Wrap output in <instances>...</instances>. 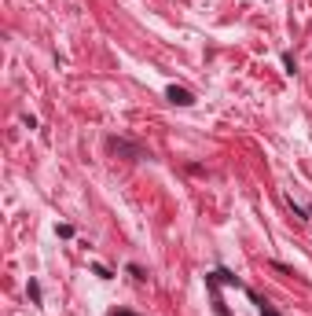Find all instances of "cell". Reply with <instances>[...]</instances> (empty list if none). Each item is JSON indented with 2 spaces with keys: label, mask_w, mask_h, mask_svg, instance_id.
Masks as SVG:
<instances>
[{
  "label": "cell",
  "mask_w": 312,
  "mask_h": 316,
  "mask_svg": "<svg viewBox=\"0 0 312 316\" xmlns=\"http://www.w3.org/2000/svg\"><path fill=\"white\" fill-rule=\"evenodd\" d=\"M29 298H33V305H41V283L29 279Z\"/></svg>",
  "instance_id": "cell-2"
},
{
  "label": "cell",
  "mask_w": 312,
  "mask_h": 316,
  "mask_svg": "<svg viewBox=\"0 0 312 316\" xmlns=\"http://www.w3.org/2000/svg\"><path fill=\"white\" fill-rule=\"evenodd\" d=\"M283 67H287V74H298V62H294V55H283Z\"/></svg>",
  "instance_id": "cell-3"
},
{
  "label": "cell",
  "mask_w": 312,
  "mask_h": 316,
  "mask_svg": "<svg viewBox=\"0 0 312 316\" xmlns=\"http://www.w3.org/2000/svg\"><path fill=\"white\" fill-rule=\"evenodd\" d=\"M165 100H169V103H177V107H191V103H195L191 92H187V88H177V85H169V88H165Z\"/></svg>",
  "instance_id": "cell-1"
},
{
  "label": "cell",
  "mask_w": 312,
  "mask_h": 316,
  "mask_svg": "<svg viewBox=\"0 0 312 316\" xmlns=\"http://www.w3.org/2000/svg\"><path fill=\"white\" fill-rule=\"evenodd\" d=\"M261 316H279V312H275V309H272L268 302H264V305H261Z\"/></svg>",
  "instance_id": "cell-4"
},
{
  "label": "cell",
  "mask_w": 312,
  "mask_h": 316,
  "mask_svg": "<svg viewBox=\"0 0 312 316\" xmlns=\"http://www.w3.org/2000/svg\"><path fill=\"white\" fill-rule=\"evenodd\" d=\"M114 316H132V312H114Z\"/></svg>",
  "instance_id": "cell-5"
}]
</instances>
